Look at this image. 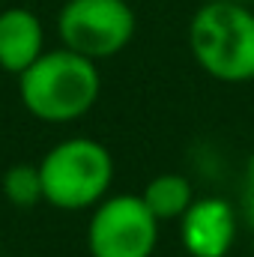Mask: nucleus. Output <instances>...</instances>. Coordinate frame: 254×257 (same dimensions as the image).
Returning <instances> with one entry per match:
<instances>
[{
  "instance_id": "nucleus-8",
  "label": "nucleus",
  "mask_w": 254,
  "mask_h": 257,
  "mask_svg": "<svg viewBox=\"0 0 254 257\" xmlns=\"http://www.w3.org/2000/svg\"><path fill=\"white\" fill-rule=\"evenodd\" d=\"M141 200L159 218V224L180 221L186 215V209L194 203V189H191L189 177H183V174H159L144 186Z\"/></svg>"
},
{
  "instance_id": "nucleus-11",
  "label": "nucleus",
  "mask_w": 254,
  "mask_h": 257,
  "mask_svg": "<svg viewBox=\"0 0 254 257\" xmlns=\"http://www.w3.org/2000/svg\"><path fill=\"white\" fill-rule=\"evenodd\" d=\"M245 192L254 194V153L248 156V162H245Z\"/></svg>"
},
{
  "instance_id": "nucleus-6",
  "label": "nucleus",
  "mask_w": 254,
  "mask_h": 257,
  "mask_svg": "<svg viewBox=\"0 0 254 257\" xmlns=\"http://www.w3.org/2000/svg\"><path fill=\"white\" fill-rule=\"evenodd\" d=\"M239 218L224 197H194L180 218V239L191 257H227L236 242Z\"/></svg>"
},
{
  "instance_id": "nucleus-12",
  "label": "nucleus",
  "mask_w": 254,
  "mask_h": 257,
  "mask_svg": "<svg viewBox=\"0 0 254 257\" xmlns=\"http://www.w3.org/2000/svg\"><path fill=\"white\" fill-rule=\"evenodd\" d=\"M224 3H242V6H254V0H224Z\"/></svg>"
},
{
  "instance_id": "nucleus-1",
  "label": "nucleus",
  "mask_w": 254,
  "mask_h": 257,
  "mask_svg": "<svg viewBox=\"0 0 254 257\" xmlns=\"http://www.w3.org/2000/svg\"><path fill=\"white\" fill-rule=\"evenodd\" d=\"M102 93L99 66L69 48H54L18 75V96L30 117L42 123H75L93 111Z\"/></svg>"
},
{
  "instance_id": "nucleus-2",
  "label": "nucleus",
  "mask_w": 254,
  "mask_h": 257,
  "mask_svg": "<svg viewBox=\"0 0 254 257\" xmlns=\"http://www.w3.org/2000/svg\"><path fill=\"white\" fill-rule=\"evenodd\" d=\"M189 48L194 63L215 81H254V9L203 0L189 21Z\"/></svg>"
},
{
  "instance_id": "nucleus-3",
  "label": "nucleus",
  "mask_w": 254,
  "mask_h": 257,
  "mask_svg": "<svg viewBox=\"0 0 254 257\" xmlns=\"http://www.w3.org/2000/svg\"><path fill=\"white\" fill-rule=\"evenodd\" d=\"M45 203L78 212L102 203L114 183V156L96 138H66L39 162Z\"/></svg>"
},
{
  "instance_id": "nucleus-7",
  "label": "nucleus",
  "mask_w": 254,
  "mask_h": 257,
  "mask_svg": "<svg viewBox=\"0 0 254 257\" xmlns=\"http://www.w3.org/2000/svg\"><path fill=\"white\" fill-rule=\"evenodd\" d=\"M45 54V27L27 6L0 9V69L21 75L30 63Z\"/></svg>"
},
{
  "instance_id": "nucleus-5",
  "label": "nucleus",
  "mask_w": 254,
  "mask_h": 257,
  "mask_svg": "<svg viewBox=\"0 0 254 257\" xmlns=\"http://www.w3.org/2000/svg\"><path fill=\"white\" fill-rule=\"evenodd\" d=\"M159 245V218L141 194H111L93 206L87 224L90 257H153Z\"/></svg>"
},
{
  "instance_id": "nucleus-4",
  "label": "nucleus",
  "mask_w": 254,
  "mask_h": 257,
  "mask_svg": "<svg viewBox=\"0 0 254 257\" xmlns=\"http://www.w3.org/2000/svg\"><path fill=\"white\" fill-rule=\"evenodd\" d=\"M135 33L138 15L129 0H66L57 12L60 45L96 63L126 51Z\"/></svg>"
},
{
  "instance_id": "nucleus-10",
  "label": "nucleus",
  "mask_w": 254,
  "mask_h": 257,
  "mask_svg": "<svg viewBox=\"0 0 254 257\" xmlns=\"http://www.w3.org/2000/svg\"><path fill=\"white\" fill-rule=\"evenodd\" d=\"M242 215H245V221L254 227V194L251 192H242Z\"/></svg>"
},
{
  "instance_id": "nucleus-9",
  "label": "nucleus",
  "mask_w": 254,
  "mask_h": 257,
  "mask_svg": "<svg viewBox=\"0 0 254 257\" xmlns=\"http://www.w3.org/2000/svg\"><path fill=\"white\" fill-rule=\"evenodd\" d=\"M0 189H3V197L12 206H18V209H33L36 203L45 200L39 165H33V162H15V165H9L3 171Z\"/></svg>"
}]
</instances>
